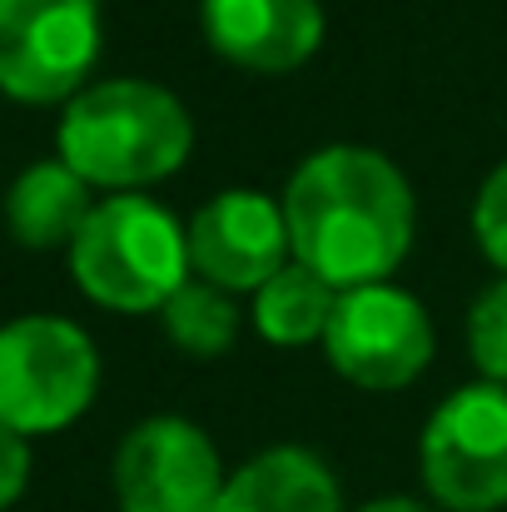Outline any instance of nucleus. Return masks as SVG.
<instances>
[{
	"label": "nucleus",
	"mask_w": 507,
	"mask_h": 512,
	"mask_svg": "<svg viewBox=\"0 0 507 512\" xmlns=\"http://www.w3.org/2000/svg\"><path fill=\"white\" fill-rule=\"evenodd\" d=\"M473 234L483 244V254L507 274V160L483 179L478 204H473Z\"/></svg>",
	"instance_id": "dca6fc26"
},
{
	"label": "nucleus",
	"mask_w": 507,
	"mask_h": 512,
	"mask_svg": "<svg viewBox=\"0 0 507 512\" xmlns=\"http://www.w3.org/2000/svg\"><path fill=\"white\" fill-rule=\"evenodd\" d=\"M160 314H165L169 343L194 353V358H219L239 339V304H234V294H224V289H214L204 279H189Z\"/></svg>",
	"instance_id": "4468645a"
},
{
	"label": "nucleus",
	"mask_w": 507,
	"mask_h": 512,
	"mask_svg": "<svg viewBox=\"0 0 507 512\" xmlns=\"http://www.w3.org/2000/svg\"><path fill=\"white\" fill-rule=\"evenodd\" d=\"M294 264L284 204L259 189H224L189 219V269L224 294H259Z\"/></svg>",
	"instance_id": "1a4fd4ad"
},
{
	"label": "nucleus",
	"mask_w": 507,
	"mask_h": 512,
	"mask_svg": "<svg viewBox=\"0 0 507 512\" xmlns=\"http://www.w3.org/2000/svg\"><path fill=\"white\" fill-rule=\"evenodd\" d=\"M75 284L115 314H150L189 284V229L145 194H110L70 244Z\"/></svg>",
	"instance_id": "7ed1b4c3"
},
{
	"label": "nucleus",
	"mask_w": 507,
	"mask_h": 512,
	"mask_svg": "<svg viewBox=\"0 0 507 512\" xmlns=\"http://www.w3.org/2000/svg\"><path fill=\"white\" fill-rule=\"evenodd\" d=\"M90 184L65 160H40L20 174L5 194V224L25 249H60L75 244L90 219Z\"/></svg>",
	"instance_id": "f8f14e48"
},
{
	"label": "nucleus",
	"mask_w": 507,
	"mask_h": 512,
	"mask_svg": "<svg viewBox=\"0 0 507 512\" xmlns=\"http://www.w3.org/2000/svg\"><path fill=\"white\" fill-rule=\"evenodd\" d=\"M423 488L448 512L507 508V388L468 383L438 403L418 443Z\"/></svg>",
	"instance_id": "39448f33"
},
{
	"label": "nucleus",
	"mask_w": 507,
	"mask_h": 512,
	"mask_svg": "<svg viewBox=\"0 0 507 512\" xmlns=\"http://www.w3.org/2000/svg\"><path fill=\"white\" fill-rule=\"evenodd\" d=\"M100 388L90 334L55 314H25L0 329V423L20 438L70 428Z\"/></svg>",
	"instance_id": "20e7f679"
},
{
	"label": "nucleus",
	"mask_w": 507,
	"mask_h": 512,
	"mask_svg": "<svg viewBox=\"0 0 507 512\" xmlns=\"http://www.w3.org/2000/svg\"><path fill=\"white\" fill-rule=\"evenodd\" d=\"M433 319L398 284H363L338 294L324 353L338 378L358 388H408L433 358Z\"/></svg>",
	"instance_id": "0eeeda50"
},
{
	"label": "nucleus",
	"mask_w": 507,
	"mask_h": 512,
	"mask_svg": "<svg viewBox=\"0 0 507 512\" xmlns=\"http://www.w3.org/2000/svg\"><path fill=\"white\" fill-rule=\"evenodd\" d=\"M358 512H433V508H423L413 498H378V503H363Z\"/></svg>",
	"instance_id": "a211bd4d"
},
{
	"label": "nucleus",
	"mask_w": 507,
	"mask_h": 512,
	"mask_svg": "<svg viewBox=\"0 0 507 512\" xmlns=\"http://www.w3.org/2000/svg\"><path fill=\"white\" fill-rule=\"evenodd\" d=\"M334 309H338L334 284H324L304 264H289L254 294V329L274 348H304V343H324Z\"/></svg>",
	"instance_id": "ddd939ff"
},
{
	"label": "nucleus",
	"mask_w": 507,
	"mask_h": 512,
	"mask_svg": "<svg viewBox=\"0 0 507 512\" xmlns=\"http://www.w3.org/2000/svg\"><path fill=\"white\" fill-rule=\"evenodd\" d=\"M194 150L189 110L155 80H105L80 90L60 120V160L95 189L140 194Z\"/></svg>",
	"instance_id": "f03ea898"
},
{
	"label": "nucleus",
	"mask_w": 507,
	"mask_h": 512,
	"mask_svg": "<svg viewBox=\"0 0 507 512\" xmlns=\"http://www.w3.org/2000/svg\"><path fill=\"white\" fill-rule=\"evenodd\" d=\"M284 224L294 264L314 269L338 294L388 284L413 249V189L403 170L363 145L309 155L284 189Z\"/></svg>",
	"instance_id": "f257e3e1"
},
{
	"label": "nucleus",
	"mask_w": 507,
	"mask_h": 512,
	"mask_svg": "<svg viewBox=\"0 0 507 512\" xmlns=\"http://www.w3.org/2000/svg\"><path fill=\"white\" fill-rule=\"evenodd\" d=\"M214 512H343L338 478L309 448H264L254 453L219 493Z\"/></svg>",
	"instance_id": "9b49d317"
},
{
	"label": "nucleus",
	"mask_w": 507,
	"mask_h": 512,
	"mask_svg": "<svg viewBox=\"0 0 507 512\" xmlns=\"http://www.w3.org/2000/svg\"><path fill=\"white\" fill-rule=\"evenodd\" d=\"M224 483L219 448L189 418H145L115 453L120 512H214Z\"/></svg>",
	"instance_id": "6e6552de"
},
{
	"label": "nucleus",
	"mask_w": 507,
	"mask_h": 512,
	"mask_svg": "<svg viewBox=\"0 0 507 512\" xmlns=\"http://www.w3.org/2000/svg\"><path fill=\"white\" fill-rule=\"evenodd\" d=\"M25 483H30V448L20 433L0 423V512L25 493Z\"/></svg>",
	"instance_id": "f3484780"
},
{
	"label": "nucleus",
	"mask_w": 507,
	"mask_h": 512,
	"mask_svg": "<svg viewBox=\"0 0 507 512\" xmlns=\"http://www.w3.org/2000/svg\"><path fill=\"white\" fill-rule=\"evenodd\" d=\"M199 20L219 60L259 75L299 70L324 45L319 0H199Z\"/></svg>",
	"instance_id": "9d476101"
},
{
	"label": "nucleus",
	"mask_w": 507,
	"mask_h": 512,
	"mask_svg": "<svg viewBox=\"0 0 507 512\" xmlns=\"http://www.w3.org/2000/svg\"><path fill=\"white\" fill-rule=\"evenodd\" d=\"M100 55L95 0H0V90L25 105L75 100Z\"/></svg>",
	"instance_id": "423d86ee"
},
{
	"label": "nucleus",
	"mask_w": 507,
	"mask_h": 512,
	"mask_svg": "<svg viewBox=\"0 0 507 512\" xmlns=\"http://www.w3.org/2000/svg\"><path fill=\"white\" fill-rule=\"evenodd\" d=\"M468 353H473L483 383L507 388V274L498 284H488L468 309Z\"/></svg>",
	"instance_id": "2eb2a0df"
}]
</instances>
